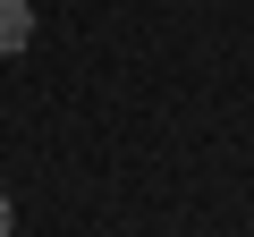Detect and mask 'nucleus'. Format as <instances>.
Wrapping results in <instances>:
<instances>
[{
	"mask_svg": "<svg viewBox=\"0 0 254 237\" xmlns=\"http://www.w3.org/2000/svg\"><path fill=\"white\" fill-rule=\"evenodd\" d=\"M26 43H34V9H26V0H0V59L26 51Z\"/></svg>",
	"mask_w": 254,
	"mask_h": 237,
	"instance_id": "1",
	"label": "nucleus"
},
{
	"mask_svg": "<svg viewBox=\"0 0 254 237\" xmlns=\"http://www.w3.org/2000/svg\"><path fill=\"white\" fill-rule=\"evenodd\" d=\"M9 229H17V203H9V195H0V237H9Z\"/></svg>",
	"mask_w": 254,
	"mask_h": 237,
	"instance_id": "2",
	"label": "nucleus"
}]
</instances>
